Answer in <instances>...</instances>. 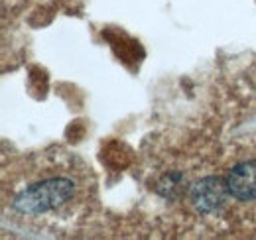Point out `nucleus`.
Wrapping results in <instances>:
<instances>
[{
    "instance_id": "1",
    "label": "nucleus",
    "mask_w": 256,
    "mask_h": 240,
    "mask_svg": "<svg viewBox=\"0 0 256 240\" xmlns=\"http://www.w3.org/2000/svg\"><path fill=\"white\" fill-rule=\"evenodd\" d=\"M95 201V180L75 154L40 152L4 174L2 212L36 230H60L81 222Z\"/></svg>"
},
{
    "instance_id": "2",
    "label": "nucleus",
    "mask_w": 256,
    "mask_h": 240,
    "mask_svg": "<svg viewBox=\"0 0 256 240\" xmlns=\"http://www.w3.org/2000/svg\"><path fill=\"white\" fill-rule=\"evenodd\" d=\"M221 172L228 191L226 222L244 234H256V136L232 144Z\"/></svg>"
},
{
    "instance_id": "3",
    "label": "nucleus",
    "mask_w": 256,
    "mask_h": 240,
    "mask_svg": "<svg viewBox=\"0 0 256 240\" xmlns=\"http://www.w3.org/2000/svg\"><path fill=\"white\" fill-rule=\"evenodd\" d=\"M188 207L193 210L195 216L205 220L224 218L228 214V191L226 181L223 178V172L201 176L199 180L190 183L186 191Z\"/></svg>"
}]
</instances>
